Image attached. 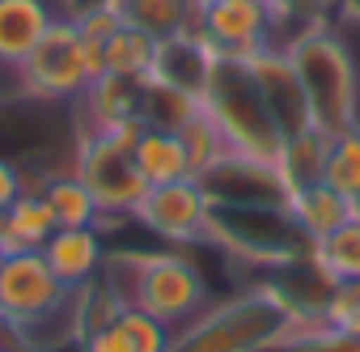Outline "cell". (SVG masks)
<instances>
[{"instance_id":"obj_1","label":"cell","mask_w":360,"mask_h":352,"mask_svg":"<svg viewBox=\"0 0 360 352\" xmlns=\"http://www.w3.org/2000/svg\"><path fill=\"white\" fill-rule=\"evenodd\" d=\"M322 327L318 318H297L276 280H259L217 306H204L191 322L174 331L169 352H267L284 335Z\"/></svg>"},{"instance_id":"obj_2","label":"cell","mask_w":360,"mask_h":352,"mask_svg":"<svg viewBox=\"0 0 360 352\" xmlns=\"http://www.w3.org/2000/svg\"><path fill=\"white\" fill-rule=\"evenodd\" d=\"M301 89L309 98V115L314 127L326 136H339L347 127L360 123V77H356V60L352 47L322 22H309L292 34V43H284Z\"/></svg>"},{"instance_id":"obj_3","label":"cell","mask_w":360,"mask_h":352,"mask_svg":"<svg viewBox=\"0 0 360 352\" xmlns=\"http://www.w3.org/2000/svg\"><path fill=\"white\" fill-rule=\"evenodd\" d=\"M200 111L221 127V136H225L233 157L263 161V165L280 161L284 132L276 127L271 111L263 106L246 60H217L212 81H208V89L200 98Z\"/></svg>"},{"instance_id":"obj_4","label":"cell","mask_w":360,"mask_h":352,"mask_svg":"<svg viewBox=\"0 0 360 352\" xmlns=\"http://www.w3.org/2000/svg\"><path fill=\"white\" fill-rule=\"evenodd\" d=\"M106 263L123 268V276H127L123 284L106 280L123 297V306H140L153 318L169 322L174 331L183 327V322H191L208 306V284H204L200 268L187 255H165V251L140 255V251H131V255H115Z\"/></svg>"},{"instance_id":"obj_5","label":"cell","mask_w":360,"mask_h":352,"mask_svg":"<svg viewBox=\"0 0 360 352\" xmlns=\"http://www.w3.org/2000/svg\"><path fill=\"white\" fill-rule=\"evenodd\" d=\"M68 306V289L47 268L43 251H5L0 255V322L26 331L56 318Z\"/></svg>"},{"instance_id":"obj_6","label":"cell","mask_w":360,"mask_h":352,"mask_svg":"<svg viewBox=\"0 0 360 352\" xmlns=\"http://www.w3.org/2000/svg\"><path fill=\"white\" fill-rule=\"evenodd\" d=\"M72 174L89 187V196L98 200L102 217H136L140 200L148 196V179L140 174L136 157L115 149V144H106L98 132H81Z\"/></svg>"},{"instance_id":"obj_7","label":"cell","mask_w":360,"mask_h":352,"mask_svg":"<svg viewBox=\"0 0 360 352\" xmlns=\"http://www.w3.org/2000/svg\"><path fill=\"white\" fill-rule=\"evenodd\" d=\"M22 68V89L30 98H77L94 73L85 56V34L77 30L72 18H56L39 47L18 64Z\"/></svg>"},{"instance_id":"obj_8","label":"cell","mask_w":360,"mask_h":352,"mask_svg":"<svg viewBox=\"0 0 360 352\" xmlns=\"http://www.w3.org/2000/svg\"><path fill=\"white\" fill-rule=\"evenodd\" d=\"M136 221L178 246L208 242V221H212V196L200 179H174V183H153L148 196L136 208Z\"/></svg>"},{"instance_id":"obj_9","label":"cell","mask_w":360,"mask_h":352,"mask_svg":"<svg viewBox=\"0 0 360 352\" xmlns=\"http://www.w3.org/2000/svg\"><path fill=\"white\" fill-rule=\"evenodd\" d=\"M276 13L267 0H195V30L221 60H250L267 47Z\"/></svg>"},{"instance_id":"obj_10","label":"cell","mask_w":360,"mask_h":352,"mask_svg":"<svg viewBox=\"0 0 360 352\" xmlns=\"http://www.w3.org/2000/svg\"><path fill=\"white\" fill-rule=\"evenodd\" d=\"M212 196V208H288V183L280 179L276 165L225 157L217 170L200 179Z\"/></svg>"},{"instance_id":"obj_11","label":"cell","mask_w":360,"mask_h":352,"mask_svg":"<svg viewBox=\"0 0 360 352\" xmlns=\"http://www.w3.org/2000/svg\"><path fill=\"white\" fill-rule=\"evenodd\" d=\"M246 64H250V77H255V85H259L263 106L271 111V119H276V127H280L284 136H297V132L314 127L309 98H305L301 77H297V68H292V60H288L284 47L267 43V47H259Z\"/></svg>"},{"instance_id":"obj_12","label":"cell","mask_w":360,"mask_h":352,"mask_svg":"<svg viewBox=\"0 0 360 352\" xmlns=\"http://www.w3.org/2000/svg\"><path fill=\"white\" fill-rule=\"evenodd\" d=\"M217 60H221V56H217V51L208 47V39L191 26V30H183V34L157 39L148 81H161V85H174V89H183V94H191V98H204Z\"/></svg>"},{"instance_id":"obj_13","label":"cell","mask_w":360,"mask_h":352,"mask_svg":"<svg viewBox=\"0 0 360 352\" xmlns=\"http://www.w3.org/2000/svg\"><path fill=\"white\" fill-rule=\"evenodd\" d=\"M43 259L56 272V280L64 289H81L94 276H102L106 263V246H102V230L98 225H77V230H56L43 242Z\"/></svg>"},{"instance_id":"obj_14","label":"cell","mask_w":360,"mask_h":352,"mask_svg":"<svg viewBox=\"0 0 360 352\" xmlns=\"http://www.w3.org/2000/svg\"><path fill=\"white\" fill-rule=\"evenodd\" d=\"M288 217H292V225L301 230L305 242H322L343 221L360 217V204L347 200V196H339L326 179H318V183H305V187L288 191Z\"/></svg>"},{"instance_id":"obj_15","label":"cell","mask_w":360,"mask_h":352,"mask_svg":"<svg viewBox=\"0 0 360 352\" xmlns=\"http://www.w3.org/2000/svg\"><path fill=\"white\" fill-rule=\"evenodd\" d=\"M144 81L148 77H123V73H102L94 77L77 98L85 106V132H102L119 119L140 115V98H144Z\"/></svg>"},{"instance_id":"obj_16","label":"cell","mask_w":360,"mask_h":352,"mask_svg":"<svg viewBox=\"0 0 360 352\" xmlns=\"http://www.w3.org/2000/svg\"><path fill=\"white\" fill-rule=\"evenodd\" d=\"M56 22L47 0H0V64H22Z\"/></svg>"},{"instance_id":"obj_17","label":"cell","mask_w":360,"mask_h":352,"mask_svg":"<svg viewBox=\"0 0 360 352\" xmlns=\"http://www.w3.org/2000/svg\"><path fill=\"white\" fill-rule=\"evenodd\" d=\"M56 217L43 200V191H22L9 213L0 217V242L5 251H43V242L56 234Z\"/></svg>"},{"instance_id":"obj_18","label":"cell","mask_w":360,"mask_h":352,"mask_svg":"<svg viewBox=\"0 0 360 352\" xmlns=\"http://www.w3.org/2000/svg\"><path fill=\"white\" fill-rule=\"evenodd\" d=\"M136 165L140 174L153 183H174V179H191V161L183 149V136L178 132H161V127H144L140 144H136Z\"/></svg>"},{"instance_id":"obj_19","label":"cell","mask_w":360,"mask_h":352,"mask_svg":"<svg viewBox=\"0 0 360 352\" xmlns=\"http://www.w3.org/2000/svg\"><path fill=\"white\" fill-rule=\"evenodd\" d=\"M119 310H123V297H119L102 276H94V280L81 284V289H68V327H72V339L81 344V339H89L94 331L110 327V322L119 318Z\"/></svg>"},{"instance_id":"obj_20","label":"cell","mask_w":360,"mask_h":352,"mask_svg":"<svg viewBox=\"0 0 360 352\" xmlns=\"http://www.w3.org/2000/svg\"><path fill=\"white\" fill-rule=\"evenodd\" d=\"M326 149H330V136L318 132V127H305L297 136H284V149H280V179L292 187H305V183H318L322 170H326Z\"/></svg>"},{"instance_id":"obj_21","label":"cell","mask_w":360,"mask_h":352,"mask_svg":"<svg viewBox=\"0 0 360 352\" xmlns=\"http://www.w3.org/2000/svg\"><path fill=\"white\" fill-rule=\"evenodd\" d=\"M43 200L56 217L60 230H77V225H98L102 221V208L98 200L89 196V187L77 179V174H56V179L43 183Z\"/></svg>"},{"instance_id":"obj_22","label":"cell","mask_w":360,"mask_h":352,"mask_svg":"<svg viewBox=\"0 0 360 352\" xmlns=\"http://www.w3.org/2000/svg\"><path fill=\"white\" fill-rule=\"evenodd\" d=\"M123 22L153 39H169L195 26V0H127Z\"/></svg>"},{"instance_id":"obj_23","label":"cell","mask_w":360,"mask_h":352,"mask_svg":"<svg viewBox=\"0 0 360 352\" xmlns=\"http://www.w3.org/2000/svg\"><path fill=\"white\" fill-rule=\"evenodd\" d=\"M309 259L330 280H360V217L343 221L322 242H309Z\"/></svg>"},{"instance_id":"obj_24","label":"cell","mask_w":360,"mask_h":352,"mask_svg":"<svg viewBox=\"0 0 360 352\" xmlns=\"http://www.w3.org/2000/svg\"><path fill=\"white\" fill-rule=\"evenodd\" d=\"M195 111H200V98L174 89V85H161V81H144V98H140V119H144V127L178 132Z\"/></svg>"},{"instance_id":"obj_25","label":"cell","mask_w":360,"mask_h":352,"mask_svg":"<svg viewBox=\"0 0 360 352\" xmlns=\"http://www.w3.org/2000/svg\"><path fill=\"white\" fill-rule=\"evenodd\" d=\"M178 136H183V149H187V161H191V179H204L208 170H217L229 157V144H225L221 127L204 111H195L183 127H178Z\"/></svg>"},{"instance_id":"obj_26","label":"cell","mask_w":360,"mask_h":352,"mask_svg":"<svg viewBox=\"0 0 360 352\" xmlns=\"http://www.w3.org/2000/svg\"><path fill=\"white\" fill-rule=\"evenodd\" d=\"M322 179H326L339 196H347V200L360 204V123L347 127V132H339V136H330Z\"/></svg>"},{"instance_id":"obj_27","label":"cell","mask_w":360,"mask_h":352,"mask_svg":"<svg viewBox=\"0 0 360 352\" xmlns=\"http://www.w3.org/2000/svg\"><path fill=\"white\" fill-rule=\"evenodd\" d=\"M153 51H157V39L123 22V26L106 39V73L148 77V68H153Z\"/></svg>"},{"instance_id":"obj_28","label":"cell","mask_w":360,"mask_h":352,"mask_svg":"<svg viewBox=\"0 0 360 352\" xmlns=\"http://www.w3.org/2000/svg\"><path fill=\"white\" fill-rule=\"evenodd\" d=\"M115 322L123 327V335L131 339L136 352H169V344H174V327L161 322V318H153L140 306H123Z\"/></svg>"},{"instance_id":"obj_29","label":"cell","mask_w":360,"mask_h":352,"mask_svg":"<svg viewBox=\"0 0 360 352\" xmlns=\"http://www.w3.org/2000/svg\"><path fill=\"white\" fill-rule=\"evenodd\" d=\"M267 352H360V335L356 331H343V327H314V331H301V335H284L280 344H271Z\"/></svg>"},{"instance_id":"obj_30","label":"cell","mask_w":360,"mask_h":352,"mask_svg":"<svg viewBox=\"0 0 360 352\" xmlns=\"http://www.w3.org/2000/svg\"><path fill=\"white\" fill-rule=\"evenodd\" d=\"M322 318H326L330 327L352 331V327H356V318H360V280H335V284H330V293H326Z\"/></svg>"},{"instance_id":"obj_31","label":"cell","mask_w":360,"mask_h":352,"mask_svg":"<svg viewBox=\"0 0 360 352\" xmlns=\"http://www.w3.org/2000/svg\"><path fill=\"white\" fill-rule=\"evenodd\" d=\"M339 0H280L276 5V22H297V26H309V22H322Z\"/></svg>"},{"instance_id":"obj_32","label":"cell","mask_w":360,"mask_h":352,"mask_svg":"<svg viewBox=\"0 0 360 352\" xmlns=\"http://www.w3.org/2000/svg\"><path fill=\"white\" fill-rule=\"evenodd\" d=\"M98 136H102L106 144L123 149V153H136V144H140V136H144V119H140V115H131V119H119V123L102 127Z\"/></svg>"},{"instance_id":"obj_33","label":"cell","mask_w":360,"mask_h":352,"mask_svg":"<svg viewBox=\"0 0 360 352\" xmlns=\"http://www.w3.org/2000/svg\"><path fill=\"white\" fill-rule=\"evenodd\" d=\"M81 352H136V348H131V339L123 335V327L110 322V327L94 331L89 339H81Z\"/></svg>"},{"instance_id":"obj_34","label":"cell","mask_w":360,"mask_h":352,"mask_svg":"<svg viewBox=\"0 0 360 352\" xmlns=\"http://www.w3.org/2000/svg\"><path fill=\"white\" fill-rule=\"evenodd\" d=\"M22 196V170L13 165V161H5L0 157V217L9 213V204Z\"/></svg>"},{"instance_id":"obj_35","label":"cell","mask_w":360,"mask_h":352,"mask_svg":"<svg viewBox=\"0 0 360 352\" xmlns=\"http://www.w3.org/2000/svg\"><path fill=\"white\" fill-rule=\"evenodd\" d=\"M335 9H339V18H343V22H352V26H360V0H339V5H335Z\"/></svg>"},{"instance_id":"obj_36","label":"cell","mask_w":360,"mask_h":352,"mask_svg":"<svg viewBox=\"0 0 360 352\" xmlns=\"http://www.w3.org/2000/svg\"><path fill=\"white\" fill-rule=\"evenodd\" d=\"M267 5H271V13H276V5H280V0H267Z\"/></svg>"},{"instance_id":"obj_37","label":"cell","mask_w":360,"mask_h":352,"mask_svg":"<svg viewBox=\"0 0 360 352\" xmlns=\"http://www.w3.org/2000/svg\"><path fill=\"white\" fill-rule=\"evenodd\" d=\"M352 331H356V335H360V318H356V327H352Z\"/></svg>"},{"instance_id":"obj_38","label":"cell","mask_w":360,"mask_h":352,"mask_svg":"<svg viewBox=\"0 0 360 352\" xmlns=\"http://www.w3.org/2000/svg\"><path fill=\"white\" fill-rule=\"evenodd\" d=\"M0 255H5V242H0Z\"/></svg>"},{"instance_id":"obj_39","label":"cell","mask_w":360,"mask_h":352,"mask_svg":"<svg viewBox=\"0 0 360 352\" xmlns=\"http://www.w3.org/2000/svg\"><path fill=\"white\" fill-rule=\"evenodd\" d=\"M0 331H5V322H0Z\"/></svg>"},{"instance_id":"obj_40","label":"cell","mask_w":360,"mask_h":352,"mask_svg":"<svg viewBox=\"0 0 360 352\" xmlns=\"http://www.w3.org/2000/svg\"><path fill=\"white\" fill-rule=\"evenodd\" d=\"M0 352H5V348H0Z\"/></svg>"}]
</instances>
